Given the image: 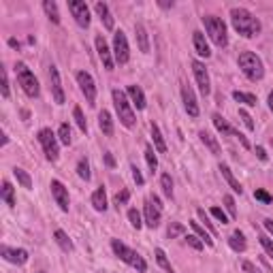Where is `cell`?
<instances>
[{
	"instance_id": "cell-1",
	"label": "cell",
	"mask_w": 273,
	"mask_h": 273,
	"mask_svg": "<svg viewBox=\"0 0 273 273\" xmlns=\"http://www.w3.org/2000/svg\"><path fill=\"white\" fill-rule=\"evenodd\" d=\"M231 21H233V28L245 39H254V37L260 34V30H263L260 19L254 13H250L247 9H243V7H235L231 11Z\"/></svg>"
},
{
	"instance_id": "cell-2",
	"label": "cell",
	"mask_w": 273,
	"mask_h": 273,
	"mask_svg": "<svg viewBox=\"0 0 273 273\" xmlns=\"http://www.w3.org/2000/svg\"><path fill=\"white\" fill-rule=\"evenodd\" d=\"M111 250H113V254H115L117 258L124 260L128 267L137 269L139 273H145V271H147V263L143 260V256H141L139 252H135V250H130V247H128L126 243H122L120 239H113V241H111Z\"/></svg>"
},
{
	"instance_id": "cell-3",
	"label": "cell",
	"mask_w": 273,
	"mask_h": 273,
	"mask_svg": "<svg viewBox=\"0 0 273 273\" xmlns=\"http://www.w3.org/2000/svg\"><path fill=\"white\" fill-rule=\"evenodd\" d=\"M237 64H239L241 73L252 81L263 79V75H265V64L254 52H241L239 58H237Z\"/></svg>"
},
{
	"instance_id": "cell-4",
	"label": "cell",
	"mask_w": 273,
	"mask_h": 273,
	"mask_svg": "<svg viewBox=\"0 0 273 273\" xmlns=\"http://www.w3.org/2000/svg\"><path fill=\"white\" fill-rule=\"evenodd\" d=\"M203 23H205V30H207V34H209V39L213 41V45H218V47H227V45H229L227 23L222 21V17L205 15V17H203Z\"/></svg>"
},
{
	"instance_id": "cell-5",
	"label": "cell",
	"mask_w": 273,
	"mask_h": 273,
	"mask_svg": "<svg viewBox=\"0 0 273 273\" xmlns=\"http://www.w3.org/2000/svg\"><path fill=\"white\" fill-rule=\"evenodd\" d=\"M111 96H113V105H115V111H117V117H120V122H122L126 128H133V126L137 124V117H135L133 107H130V101L126 98V94H124L122 90H113Z\"/></svg>"
},
{
	"instance_id": "cell-6",
	"label": "cell",
	"mask_w": 273,
	"mask_h": 273,
	"mask_svg": "<svg viewBox=\"0 0 273 273\" xmlns=\"http://www.w3.org/2000/svg\"><path fill=\"white\" fill-rule=\"evenodd\" d=\"M15 73H17V81H19L21 90L26 92V96L37 98L39 92H41V88H39V81H37V77H34L32 70H30L26 64H23V62H17V64H15Z\"/></svg>"
},
{
	"instance_id": "cell-7",
	"label": "cell",
	"mask_w": 273,
	"mask_h": 273,
	"mask_svg": "<svg viewBox=\"0 0 273 273\" xmlns=\"http://www.w3.org/2000/svg\"><path fill=\"white\" fill-rule=\"evenodd\" d=\"M39 143L43 145V152H45V158L49 162H56L58 160V139L56 135L52 133L49 128H41L39 130Z\"/></svg>"
},
{
	"instance_id": "cell-8",
	"label": "cell",
	"mask_w": 273,
	"mask_h": 273,
	"mask_svg": "<svg viewBox=\"0 0 273 273\" xmlns=\"http://www.w3.org/2000/svg\"><path fill=\"white\" fill-rule=\"evenodd\" d=\"M113 60L117 64H126L130 60V47L126 41V34L122 30H117L113 34Z\"/></svg>"
},
{
	"instance_id": "cell-9",
	"label": "cell",
	"mask_w": 273,
	"mask_h": 273,
	"mask_svg": "<svg viewBox=\"0 0 273 273\" xmlns=\"http://www.w3.org/2000/svg\"><path fill=\"white\" fill-rule=\"evenodd\" d=\"M75 77H77L79 90H81V94L86 96L88 105H94V103H96V84H94L92 75H90V73H86V70H79V73H77Z\"/></svg>"
},
{
	"instance_id": "cell-10",
	"label": "cell",
	"mask_w": 273,
	"mask_h": 273,
	"mask_svg": "<svg viewBox=\"0 0 273 273\" xmlns=\"http://www.w3.org/2000/svg\"><path fill=\"white\" fill-rule=\"evenodd\" d=\"M160 218H162V207H160L158 196L145 198V224L150 229H156L160 224Z\"/></svg>"
},
{
	"instance_id": "cell-11",
	"label": "cell",
	"mask_w": 273,
	"mask_h": 273,
	"mask_svg": "<svg viewBox=\"0 0 273 273\" xmlns=\"http://www.w3.org/2000/svg\"><path fill=\"white\" fill-rule=\"evenodd\" d=\"M192 73H194V79H196V84H198L201 94H203V96H209V92H211V81H209V73H207L205 64L201 62V60H194V62H192Z\"/></svg>"
},
{
	"instance_id": "cell-12",
	"label": "cell",
	"mask_w": 273,
	"mask_h": 273,
	"mask_svg": "<svg viewBox=\"0 0 273 273\" xmlns=\"http://www.w3.org/2000/svg\"><path fill=\"white\" fill-rule=\"evenodd\" d=\"M211 120H213V126H216L218 130H220V133L222 135H229V137H237V139H239L241 141V145L245 147V150H250V143H247V139L239 133V130H235L227 120H224V117L220 115V113H213V117H211Z\"/></svg>"
},
{
	"instance_id": "cell-13",
	"label": "cell",
	"mask_w": 273,
	"mask_h": 273,
	"mask_svg": "<svg viewBox=\"0 0 273 273\" xmlns=\"http://www.w3.org/2000/svg\"><path fill=\"white\" fill-rule=\"evenodd\" d=\"M68 9H70V13H73L75 21L79 23L81 28H88L90 26V9H88L86 3H81V0H70Z\"/></svg>"
},
{
	"instance_id": "cell-14",
	"label": "cell",
	"mask_w": 273,
	"mask_h": 273,
	"mask_svg": "<svg viewBox=\"0 0 273 273\" xmlns=\"http://www.w3.org/2000/svg\"><path fill=\"white\" fill-rule=\"evenodd\" d=\"M94 43H96V52H98V58H101L103 66H105L107 70H113V68H115V60H113V54H111V49H109V45H107L105 37H103V34H98Z\"/></svg>"
},
{
	"instance_id": "cell-15",
	"label": "cell",
	"mask_w": 273,
	"mask_h": 273,
	"mask_svg": "<svg viewBox=\"0 0 273 273\" xmlns=\"http://www.w3.org/2000/svg\"><path fill=\"white\" fill-rule=\"evenodd\" d=\"M49 188H52V194L56 198L58 207H60L62 211H68V190H66V186L60 180H52Z\"/></svg>"
},
{
	"instance_id": "cell-16",
	"label": "cell",
	"mask_w": 273,
	"mask_h": 273,
	"mask_svg": "<svg viewBox=\"0 0 273 273\" xmlns=\"http://www.w3.org/2000/svg\"><path fill=\"white\" fill-rule=\"evenodd\" d=\"M182 101H184V109L190 117H198V103L196 96L190 86H182Z\"/></svg>"
},
{
	"instance_id": "cell-17",
	"label": "cell",
	"mask_w": 273,
	"mask_h": 273,
	"mask_svg": "<svg viewBox=\"0 0 273 273\" xmlns=\"http://www.w3.org/2000/svg\"><path fill=\"white\" fill-rule=\"evenodd\" d=\"M0 254H3L5 260H9V263H13V265L28 263V252L23 250V247H17V250H13V247H9V245H3V247H0Z\"/></svg>"
},
{
	"instance_id": "cell-18",
	"label": "cell",
	"mask_w": 273,
	"mask_h": 273,
	"mask_svg": "<svg viewBox=\"0 0 273 273\" xmlns=\"http://www.w3.org/2000/svg\"><path fill=\"white\" fill-rule=\"evenodd\" d=\"M49 84H52L54 101H56L58 105H64V90H62L60 73H58V68H56V66H49Z\"/></svg>"
},
{
	"instance_id": "cell-19",
	"label": "cell",
	"mask_w": 273,
	"mask_h": 273,
	"mask_svg": "<svg viewBox=\"0 0 273 273\" xmlns=\"http://www.w3.org/2000/svg\"><path fill=\"white\" fill-rule=\"evenodd\" d=\"M94 11L98 13V17H101V21H103V26H105L107 30H113L115 21H113V15H111V11H109V5H107V3H96V5H94Z\"/></svg>"
},
{
	"instance_id": "cell-20",
	"label": "cell",
	"mask_w": 273,
	"mask_h": 273,
	"mask_svg": "<svg viewBox=\"0 0 273 273\" xmlns=\"http://www.w3.org/2000/svg\"><path fill=\"white\" fill-rule=\"evenodd\" d=\"M192 43H194V52L201 56V58H209L211 52H209V45L205 41V34L203 32H192Z\"/></svg>"
},
{
	"instance_id": "cell-21",
	"label": "cell",
	"mask_w": 273,
	"mask_h": 273,
	"mask_svg": "<svg viewBox=\"0 0 273 273\" xmlns=\"http://www.w3.org/2000/svg\"><path fill=\"white\" fill-rule=\"evenodd\" d=\"M128 96H130V103H133L139 111H141V109H145L147 101H145L143 90H141L139 86H128Z\"/></svg>"
},
{
	"instance_id": "cell-22",
	"label": "cell",
	"mask_w": 273,
	"mask_h": 273,
	"mask_svg": "<svg viewBox=\"0 0 273 273\" xmlns=\"http://www.w3.org/2000/svg\"><path fill=\"white\" fill-rule=\"evenodd\" d=\"M135 34H137L139 49L143 54H150V37H147V30H145L143 23H135Z\"/></svg>"
},
{
	"instance_id": "cell-23",
	"label": "cell",
	"mask_w": 273,
	"mask_h": 273,
	"mask_svg": "<svg viewBox=\"0 0 273 273\" xmlns=\"http://www.w3.org/2000/svg\"><path fill=\"white\" fill-rule=\"evenodd\" d=\"M198 137H201V141H203V145H205L211 154H216V156H218V154L222 152V150H220V143H218V139L213 137L211 133H207V130H201Z\"/></svg>"
},
{
	"instance_id": "cell-24",
	"label": "cell",
	"mask_w": 273,
	"mask_h": 273,
	"mask_svg": "<svg viewBox=\"0 0 273 273\" xmlns=\"http://www.w3.org/2000/svg\"><path fill=\"white\" fill-rule=\"evenodd\" d=\"M98 126H101V130H103V135H107V137H111L113 135V120H111V113L109 111H101L98 113Z\"/></svg>"
},
{
	"instance_id": "cell-25",
	"label": "cell",
	"mask_w": 273,
	"mask_h": 273,
	"mask_svg": "<svg viewBox=\"0 0 273 273\" xmlns=\"http://www.w3.org/2000/svg\"><path fill=\"white\" fill-rule=\"evenodd\" d=\"M0 194H3V201H5V203H7L11 209L15 207V188L11 186L9 180L3 182V190H0Z\"/></svg>"
},
{
	"instance_id": "cell-26",
	"label": "cell",
	"mask_w": 273,
	"mask_h": 273,
	"mask_svg": "<svg viewBox=\"0 0 273 273\" xmlns=\"http://www.w3.org/2000/svg\"><path fill=\"white\" fill-rule=\"evenodd\" d=\"M92 207L96 211H105L107 209V192L105 188H96L92 194Z\"/></svg>"
},
{
	"instance_id": "cell-27",
	"label": "cell",
	"mask_w": 273,
	"mask_h": 273,
	"mask_svg": "<svg viewBox=\"0 0 273 273\" xmlns=\"http://www.w3.org/2000/svg\"><path fill=\"white\" fill-rule=\"evenodd\" d=\"M229 245L233 247L235 252H245V247H247V241H245V237H243V233H239V231H235L231 237H229Z\"/></svg>"
},
{
	"instance_id": "cell-28",
	"label": "cell",
	"mask_w": 273,
	"mask_h": 273,
	"mask_svg": "<svg viewBox=\"0 0 273 273\" xmlns=\"http://www.w3.org/2000/svg\"><path fill=\"white\" fill-rule=\"evenodd\" d=\"M150 130H152L154 145H156V150H158L160 154H167V143H164V137H162V133H160V128L152 122V124H150Z\"/></svg>"
},
{
	"instance_id": "cell-29",
	"label": "cell",
	"mask_w": 273,
	"mask_h": 273,
	"mask_svg": "<svg viewBox=\"0 0 273 273\" xmlns=\"http://www.w3.org/2000/svg\"><path fill=\"white\" fill-rule=\"evenodd\" d=\"M220 173H222V177H224V180H227V182H229V186H231V188L235 190V192H239V194L243 192V188H241V184H239V182H237V180H235V175L231 173V169L227 167V164H220Z\"/></svg>"
},
{
	"instance_id": "cell-30",
	"label": "cell",
	"mask_w": 273,
	"mask_h": 273,
	"mask_svg": "<svg viewBox=\"0 0 273 273\" xmlns=\"http://www.w3.org/2000/svg\"><path fill=\"white\" fill-rule=\"evenodd\" d=\"M54 239H56V243L60 245L64 252H73V241L68 239V235H66L64 231H60V229H58V231L54 233Z\"/></svg>"
},
{
	"instance_id": "cell-31",
	"label": "cell",
	"mask_w": 273,
	"mask_h": 273,
	"mask_svg": "<svg viewBox=\"0 0 273 273\" xmlns=\"http://www.w3.org/2000/svg\"><path fill=\"white\" fill-rule=\"evenodd\" d=\"M190 227H192L194 235H196V237H198V239H201V241H203L205 245H209V247L213 245V239H211V237H209V233H207V231H205L203 227H201V224H198V222H190Z\"/></svg>"
},
{
	"instance_id": "cell-32",
	"label": "cell",
	"mask_w": 273,
	"mask_h": 273,
	"mask_svg": "<svg viewBox=\"0 0 273 273\" xmlns=\"http://www.w3.org/2000/svg\"><path fill=\"white\" fill-rule=\"evenodd\" d=\"M233 98H235L237 103H243V105H247V107H256V103H258L254 94L239 92V90H235V92H233Z\"/></svg>"
},
{
	"instance_id": "cell-33",
	"label": "cell",
	"mask_w": 273,
	"mask_h": 273,
	"mask_svg": "<svg viewBox=\"0 0 273 273\" xmlns=\"http://www.w3.org/2000/svg\"><path fill=\"white\" fill-rule=\"evenodd\" d=\"M43 9H45L47 17H49L54 23H60V13H58V5H56V3H52V0H45V3H43Z\"/></svg>"
},
{
	"instance_id": "cell-34",
	"label": "cell",
	"mask_w": 273,
	"mask_h": 273,
	"mask_svg": "<svg viewBox=\"0 0 273 273\" xmlns=\"http://www.w3.org/2000/svg\"><path fill=\"white\" fill-rule=\"evenodd\" d=\"M13 175H15V180H17V182H19L23 188H28V190L32 188V180H30V175H28L26 171H23V169L15 167V169H13Z\"/></svg>"
},
{
	"instance_id": "cell-35",
	"label": "cell",
	"mask_w": 273,
	"mask_h": 273,
	"mask_svg": "<svg viewBox=\"0 0 273 273\" xmlns=\"http://www.w3.org/2000/svg\"><path fill=\"white\" fill-rule=\"evenodd\" d=\"M160 186H162L164 196H167V198H173V180H171V175L164 173V175L160 177Z\"/></svg>"
},
{
	"instance_id": "cell-36",
	"label": "cell",
	"mask_w": 273,
	"mask_h": 273,
	"mask_svg": "<svg viewBox=\"0 0 273 273\" xmlns=\"http://www.w3.org/2000/svg\"><path fill=\"white\" fill-rule=\"evenodd\" d=\"M184 233H186V227H184L182 222H171L169 229H167V237H169V239H175V237H180Z\"/></svg>"
},
{
	"instance_id": "cell-37",
	"label": "cell",
	"mask_w": 273,
	"mask_h": 273,
	"mask_svg": "<svg viewBox=\"0 0 273 273\" xmlns=\"http://www.w3.org/2000/svg\"><path fill=\"white\" fill-rule=\"evenodd\" d=\"M58 139H60V143L62 145H70V128L68 124H60V128H58Z\"/></svg>"
},
{
	"instance_id": "cell-38",
	"label": "cell",
	"mask_w": 273,
	"mask_h": 273,
	"mask_svg": "<svg viewBox=\"0 0 273 273\" xmlns=\"http://www.w3.org/2000/svg\"><path fill=\"white\" fill-rule=\"evenodd\" d=\"M145 160H147V167H150V171H152V173L158 169V158L154 156L152 145H145Z\"/></svg>"
},
{
	"instance_id": "cell-39",
	"label": "cell",
	"mask_w": 273,
	"mask_h": 273,
	"mask_svg": "<svg viewBox=\"0 0 273 273\" xmlns=\"http://www.w3.org/2000/svg\"><path fill=\"white\" fill-rule=\"evenodd\" d=\"M73 115H75V122H77L81 133H88V122H86V117H84V113H81L79 107H75V109H73Z\"/></svg>"
},
{
	"instance_id": "cell-40",
	"label": "cell",
	"mask_w": 273,
	"mask_h": 273,
	"mask_svg": "<svg viewBox=\"0 0 273 273\" xmlns=\"http://www.w3.org/2000/svg\"><path fill=\"white\" fill-rule=\"evenodd\" d=\"M128 198H130V192H128V190H126V188H122V190H120V192H117V194H115V198H113V203H115V207H117V209H120L122 205H126V203H128Z\"/></svg>"
},
{
	"instance_id": "cell-41",
	"label": "cell",
	"mask_w": 273,
	"mask_h": 273,
	"mask_svg": "<svg viewBox=\"0 0 273 273\" xmlns=\"http://www.w3.org/2000/svg\"><path fill=\"white\" fill-rule=\"evenodd\" d=\"M77 175L81 177V180H90V164H88V160H79V164H77Z\"/></svg>"
},
{
	"instance_id": "cell-42",
	"label": "cell",
	"mask_w": 273,
	"mask_h": 273,
	"mask_svg": "<svg viewBox=\"0 0 273 273\" xmlns=\"http://www.w3.org/2000/svg\"><path fill=\"white\" fill-rule=\"evenodd\" d=\"M128 220H130V224H133V229H137V231L143 227V222H141V213L137 209H130L128 211Z\"/></svg>"
},
{
	"instance_id": "cell-43",
	"label": "cell",
	"mask_w": 273,
	"mask_h": 273,
	"mask_svg": "<svg viewBox=\"0 0 273 273\" xmlns=\"http://www.w3.org/2000/svg\"><path fill=\"white\" fill-rule=\"evenodd\" d=\"M224 203H227V209H229V216H231L233 220H237V205H235V198H233L231 194H227V196H224Z\"/></svg>"
},
{
	"instance_id": "cell-44",
	"label": "cell",
	"mask_w": 273,
	"mask_h": 273,
	"mask_svg": "<svg viewBox=\"0 0 273 273\" xmlns=\"http://www.w3.org/2000/svg\"><path fill=\"white\" fill-rule=\"evenodd\" d=\"M254 198L260 201V203H265V205L273 203V196L269 192H265V190H254Z\"/></svg>"
},
{
	"instance_id": "cell-45",
	"label": "cell",
	"mask_w": 273,
	"mask_h": 273,
	"mask_svg": "<svg viewBox=\"0 0 273 273\" xmlns=\"http://www.w3.org/2000/svg\"><path fill=\"white\" fill-rule=\"evenodd\" d=\"M186 243H188L190 247H194V250H203V247H205V243L201 241L196 235H188V237H186Z\"/></svg>"
},
{
	"instance_id": "cell-46",
	"label": "cell",
	"mask_w": 273,
	"mask_h": 273,
	"mask_svg": "<svg viewBox=\"0 0 273 273\" xmlns=\"http://www.w3.org/2000/svg\"><path fill=\"white\" fill-rule=\"evenodd\" d=\"M258 239H260V245H263V247H265V252H267V254H269V256L273 258V241L269 239V237H267V235H260V237H258Z\"/></svg>"
},
{
	"instance_id": "cell-47",
	"label": "cell",
	"mask_w": 273,
	"mask_h": 273,
	"mask_svg": "<svg viewBox=\"0 0 273 273\" xmlns=\"http://www.w3.org/2000/svg\"><path fill=\"white\" fill-rule=\"evenodd\" d=\"M196 216L201 218V222H205V227L209 229V233H213V235H216V229H213V224L209 222V218H207V213H205V209H196Z\"/></svg>"
},
{
	"instance_id": "cell-48",
	"label": "cell",
	"mask_w": 273,
	"mask_h": 273,
	"mask_svg": "<svg viewBox=\"0 0 273 273\" xmlns=\"http://www.w3.org/2000/svg\"><path fill=\"white\" fill-rule=\"evenodd\" d=\"M156 260H158V265L162 267V269H169L171 265H169V260H167V254H164V250H156Z\"/></svg>"
},
{
	"instance_id": "cell-49",
	"label": "cell",
	"mask_w": 273,
	"mask_h": 273,
	"mask_svg": "<svg viewBox=\"0 0 273 273\" xmlns=\"http://www.w3.org/2000/svg\"><path fill=\"white\" fill-rule=\"evenodd\" d=\"M211 216L216 218V220H220L222 224H227L229 222V218H227V213H224L220 207H211Z\"/></svg>"
},
{
	"instance_id": "cell-50",
	"label": "cell",
	"mask_w": 273,
	"mask_h": 273,
	"mask_svg": "<svg viewBox=\"0 0 273 273\" xmlns=\"http://www.w3.org/2000/svg\"><path fill=\"white\" fill-rule=\"evenodd\" d=\"M0 73H3V86H0V92H3L5 98H9V77H7V68H3Z\"/></svg>"
},
{
	"instance_id": "cell-51",
	"label": "cell",
	"mask_w": 273,
	"mask_h": 273,
	"mask_svg": "<svg viewBox=\"0 0 273 273\" xmlns=\"http://www.w3.org/2000/svg\"><path fill=\"white\" fill-rule=\"evenodd\" d=\"M239 117H241V120H243V124L247 126V130H254V122H252L250 113H247L245 109H239Z\"/></svg>"
},
{
	"instance_id": "cell-52",
	"label": "cell",
	"mask_w": 273,
	"mask_h": 273,
	"mask_svg": "<svg viewBox=\"0 0 273 273\" xmlns=\"http://www.w3.org/2000/svg\"><path fill=\"white\" fill-rule=\"evenodd\" d=\"M130 171H133V180L137 182V186H143V175H141V171H139V167L137 164H133V167H130Z\"/></svg>"
},
{
	"instance_id": "cell-53",
	"label": "cell",
	"mask_w": 273,
	"mask_h": 273,
	"mask_svg": "<svg viewBox=\"0 0 273 273\" xmlns=\"http://www.w3.org/2000/svg\"><path fill=\"white\" fill-rule=\"evenodd\" d=\"M243 271H245V273H258V271H256V267H254L252 263H247V260L243 263Z\"/></svg>"
},
{
	"instance_id": "cell-54",
	"label": "cell",
	"mask_w": 273,
	"mask_h": 273,
	"mask_svg": "<svg viewBox=\"0 0 273 273\" xmlns=\"http://www.w3.org/2000/svg\"><path fill=\"white\" fill-rule=\"evenodd\" d=\"M256 156H258V160L265 162V160H267V152H265L263 147H256Z\"/></svg>"
},
{
	"instance_id": "cell-55",
	"label": "cell",
	"mask_w": 273,
	"mask_h": 273,
	"mask_svg": "<svg viewBox=\"0 0 273 273\" xmlns=\"http://www.w3.org/2000/svg\"><path fill=\"white\" fill-rule=\"evenodd\" d=\"M263 227H265V229H267V231L273 235V220H269V218H267V220L263 222Z\"/></svg>"
},
{
	"instance_id": "cell-56",
	"label": "cell",
	"mask_w": 273,
	"mask_h": 273,
	"mask_svg": "<svg viewBox=\"0 0 273 273\" xmlns=\"http://www.w3.org/2000/svg\"><path fill=\"white\" fill-rule=\"evenodd\" d=\"M105 160H107V164H109V167H115V160H113V156H111L109 152L105 154Z\"/></svg>"
},
{
	"instance_id": "cell-57",
	"label": "cell",
	"mask_w": 273,
	"mask_h": 273,
	"mask_svg": "<svg viewBox=\"0 0 273 273\" xmlns=\"http://www.w3.org/2000/svg\"><path fill=\"white\" fill-rule=\"evenodd\" d=\"M9 45L11 47H17V49H19V41H15V39H9Z\"/></svg>"
},
{
	"instance_id": "cell-58",
	"label": "cell",
	"mask_w": 273,
	"mask_h": 273,
	"mask_svg": "<svg viewBox=\"0 0 273 273\" xmlns=\"http://www.w3.org/2000/svg\"><path fill=\"white\" fill-rule=\"evenodd\" d=\"M162 9H173V3H158Z\"/></svg>"
},
{
	"instance_id": "cell-59",
	"label": "cell",
	"mask_w": 273,
	"mask_h": 273,
	"mask_svg": "<svg viewBox=\"0 0 273 273\" xmlns=\"http://www.w3.org/2000/svg\"><path fill=\"white\" fill-rule=\"evenodd\" d=\"M269 109H271V111H273V92H271V94H269Z\"/></svg>"
},
{
	"instance_id": "cell-60",
	"label": "cell",
	"mask_w": 273,
	"mask_h": 273,
	"mask_svg": "<svg viewBox=\"0 0 273 273\" xmlns=\"http://www.w3.org/2000/svg\"><path fill=\"white\" fill-rule=\"evenodd\" d=\"M164 271H167V273H175V271H173V267H169V269H164Z\"/></svg>"
},
{
	"instance_id": "cell-61",
	"label": "cell",
	"mask_w": 273,
	"mask_h": 273,
	"mask_svg": "<svg viewBox=\"0 0 273 273\" xmlns=\"http://www.w3.org/2000/svg\"><path fill=\"white\" fill-rule=\"evenodd\" d=\"M37 273H45V271H37Z\"/></svg>"
}]
</instances>
